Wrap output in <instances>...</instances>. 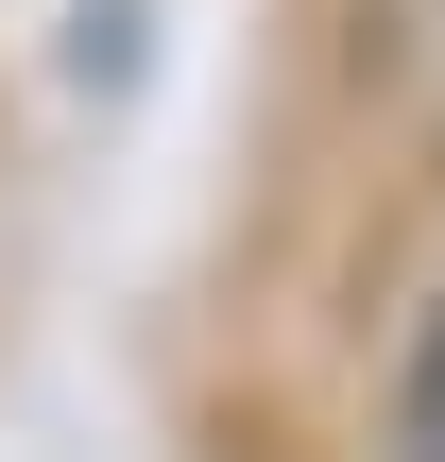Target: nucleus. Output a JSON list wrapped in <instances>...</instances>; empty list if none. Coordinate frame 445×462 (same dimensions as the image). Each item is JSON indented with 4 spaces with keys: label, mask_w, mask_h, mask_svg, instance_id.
I'll list each match as a JSON object with an SVG mask.
<instances>
[{
    "label": "nucleus",
    "mask_w": 445,
    "mask_h": 462,
    "mask_svg": "<svg viewBox=\"0 0 445 462\" xmlns=\"http://www.w3.org/2000/svg\"><path fill=\"white\" fill-rule=\"evenodd\" d=\"M377 462H445V291L394 326V377H377Z\"/></svg>",
    "instance_id": "1"
}]
</instances>
